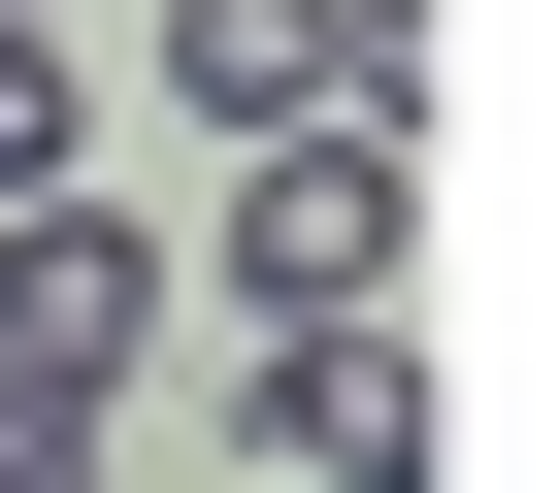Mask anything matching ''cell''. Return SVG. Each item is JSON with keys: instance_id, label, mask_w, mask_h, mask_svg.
<instances>
[{"instance_id": "3957f363", "label": "cell", "mask_w": 559, "mask_h": 493, "mask_svg": "<svg viewBox=\"0 0 559 493\" xmlns=\"http://www.w3.org/2000/svg\"><path fill=\"white\" fill-rule=\"evenodd\" d=\"M132 329H165V230L0 197V395H132Z\"/></svg>"}, {"instance_id": "6da1fadb", "label": "cell", "mask_w": 559, "mask_h": 493, "mask_svg": "<svg viewBox=\"0 0 559 493\" xmlns=\"http://www.w3.org/2000/svg\"><path fill=\"white\" fill-rule=\"evenodd\" d=\"M165 99L198 132H395L428 99V0H165Z\"/></svg>"}, {"instance_id": "8992f818", "label": "cell", "mask_w": 559, "mask_h": 493, "mask_svg": "<svg viewBox=\"0 0 559 493\" xmlns=\"http://www.w3.org/2000/svg\"><path fill=\"white\" fill-rule=\"evenodd\" d=\"M0 493H99V395H0Z\"/></svg>"}, {"instance_id": "5b68a950", "label": "cell", "mask_w": 559, "mask_h": 493, "mask_svg": "<svg viewBox=\"0 0 559 493\" xmlns=\"http://www.w3.org/2000/svg\"><path fill=\"white\" fill-rule=\"evenodd\" d=\"M0 197H67V34H0Z\"/></svg>"}, {"instance_id": "7a4b0ae2", "label": "cell", "mask_w": 559, "mask_h": 493, "mask_svg": "<svg viewBox=\"0 0 559 493\" xmlns=\"http://www.w3.org/2000/svg\"><path fill=\"white\" fill-rule=\"evenodd\" d=\"M395 297V132H230V329H362Z\"/></svg>"}, {"instance_id": "52a82bcc", "label": "cell", "mask_w": 559, "mask_h": 493, "mask_svg": "<svg viewBox=\"0 0 559 493\" xmlns=\"http://www.w3.org/2000/svg\"><path fill=\"white\" fill-rule=\"evenodd\" d=\"M0 34H34V0H0Z\"/></svg>"}, {"instance_id": "277c9868", "label": "cell", "mask_w": 559, "mask_h": 493, "mask_svg": "<svg viewBox=\"0 0 559 493\" xmlns=\"http://www.w3.org/2000/svg\"><path fill=\"white\" fill-rule=\"evenodd\" d=\"M263 460L297 493H428V362L395 329H263Z\"/></svg>"}]
</instances>
